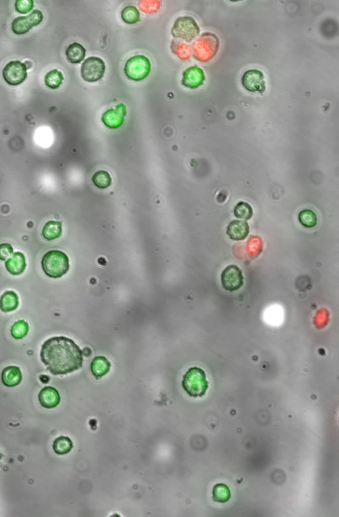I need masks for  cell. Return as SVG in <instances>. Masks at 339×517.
<instances>
[{
    "label": "cell",
    "mask_w": 339,
    "mask_h": 517,
    "mask_svg": "<svg viewBox=\"0 0 339 517\" xmlns=\"http://www.w3.org/2000/svg\"><path fill=\"white\" fill-rule=\"evenodd\" d=\"M40 358L54 376L70 374L83 366V352L80 347L64 336L46 340L42 346Z\"/></svg>",
    "instance_id": "6da1fadb"
},
{
    "label": "cell",
    "mask_w": 339,
    "mask_h": 517,
    "mask_svg": "<svg viewBox=\"0 0 339 517\" xmlns=\"http://www.w3.org/2000/svg\"><path fill=\"white\" fill-rule=\"evenodd\" d=\"M42 267L45 274L49 277H62L70 269L68 257L61 251H50L42 259Z\"/></svg>",
    "instance_id": "7a4b0ae2"
},
{
    "label": "cell",
    "mask_w": 339,
    "mask_h": 517,
    "mask_svg": "<svg viewBox=\"0 0 339 517\" xmlns=\"http://www.w3.org/2000/svg\"><path fill=\"white\" fill-rule=\"evenodd\" d=\"M206 373L198 367L189 369L184 375L182 386L188 395L192 397H202L208 389Z\"/></svg>",
    "instance_id": "3957f363"
},
{
    "label": "cell",
    "mask_w": 339,
    "mask_h": 517,
    "mask_svg": "<svg viewBox=\"0 0 339 517\" xmlns=\"http://www.w3.org/2000/svg\"><path fill=\"white\" fill-rule=\"evenodd\" d=\"M151 62L145 56L138 55L128 60L125 66L126 76L134 81H141L147 78L151 72Z\"/></svg>",
    "instance_id": "277c9868"
},
{
    "label": "cell",
    "mask_w": 339,
    "mask_h": 517,
    "mask_svg": "<svg viewBox=\"0 0 339 517\" xmlns=\"http://www.w3.org/2000/svg\"><path fill=\"white\" fill-rule=\"evenodd\" d=\"M200 33L198 25L192 18L180 17L176 20L172 29V34L174 37L191 42Z\"/></svg>",
    "instance_id": "5b68a950"
},
{
    "label": "cell",
    "mask_w": 339,
    "mask_h": 517,
    "mask_svg": "<svg viewBox=\"0 0 339 517\" xmlns=\"http://www.w3.org/2000/svg\"><path fill=\"white\" fill-rule=\"evenodd\" d=\"M105 71V65L102 59L98 57H90L83 63L81 74L86 82H95L103 78Z\"/></svg>",
    "instance_id": "8992f818"
},
{
    "label": "cell",
    "mask_w": 339,
    "mask_h": 517,
    "mask_svg": "<svg viewBox=\"0 0 339 517\" xmlns=\"http://www.w3.org/2000/svg\"><path fill=\"white\" fill-rule=\"evenodd\" d=\"M221 284L223 289L229 292H235L241 289L244 283L242 271L236 265H229L221 273Z\"/></svg>",
    "instance_id": "52a82bcc"
},
{
    "label": "cell",
    "mask_w": 339,
    "mask_h": 517,
    "mask_svg": "<svg viewBox=\"0 0 339 517\" xmlns=\"http://www.w3.org/2000/svg\"><path fill=\"white\" fill-rule=\"evenodd\" d=\"M27 67L20 61H11L8 63L3 71L4 80L11 86L22 84L27 77Z\"/></svg>",
    "instance_id": "ba28073f"
},
{
    "label": "cell",
    "mask_w": 339,
    "mask_h": 517,
    "mask_svg": "<svg viewBox=\"0 0 339 517\" xmlns=\"http://www.w3.org/2000/svg\"><path fill=\"white\" fill-rule=\"evenodd\" d=\"M43 20V14L38 10H34L27 17H20L14 20L12 23V31L16 34H24L28 33L34 27L41 23Z\"/></svg>",
    "instance_id": "9c48e42d"
},
{
    "label": "cell",
    "mask_w": 339,
    "mask_h": 517,
    "mask_svg": "<svg viewBox=\"0 0 339 517\" xmlns=\"http://www.w3.org/2000/svg\"><path fill=\"white\" fill-rule=\"evenodd\" d=\"M243 86L251 92L263 93L266 86L264 75L261 71L251 70L245 72L242 78Z\"/></svg>",
    "instance_id": "30bf717a"
},
{
    "label": "cell",
    "mask_w": 339,
    "mask_h": 517,
    "mask_svg": "<svg viewBox=\"0 0 339 517\" xmlns=\"http://www.w3.org/2000/svg\"><path fill=\"white\" fill-rule=\"evenodd\" d=\"M126 114V106L123 103H120L117 105L115 109H111L105 111L101 119L103 123L109 128L117 129L122 125Z\"/></svg>",
    "instance_id": "8fae6325"
},
{
    "label": "cell",
    "mask_w": 339,
    "mask_h": 517,
    "mask_svg": "<svg viewBox=\"0 0 339 517\" xmlns=\"http://www.w3.org/2000/svg\"><path fill=\"white\" fill-rule=\"evenodd\" d=\"M204 80V74L202 69L192 66L184 72L182 84L188 88L194 89L200 86Z\"/></svg>",
    "instance_id": "7c38bea8"
},
{
    "label": "cell",
    "mask_w": 339,
    "mask_h": 517,
    "mask_svg": "<svg viewBox=\"0 0 339 517\" xmlns=\"http://www.w3.org/2000/svg\"><path fill=\"white\" fill-rule=\"evenodd\" d=\"M38 399L42 407L46 409H53L59 404L60 397L59 393L52 387H45L38 395Z\"/></svg>",
    "instance_id": "4fadbf2b"
},
{
    "label": "cell",
    "mask_w": 339,
    "mask_h": 517,
    "mask_svg": "<svg viewBox=\"0 0 339 517\" xmlns=\"http://www.w3.org/2000/svg\"><path fill=\"white\" fill-rule=\"evenodd\" d=\"M1 380L5 386L13 387L19 385L22 381V373L19 367L8 366L2 372Z\"/></svg>",
    "instance_id": "5bb4252c"
},
{
    "label": "cell",
    "mask_w": 339,
    "mask_h": 517,
    "mask_svg": "<svg viewBox=\"0 0 339 517\" xmlns=\"http://www.w3.org/2000/svg\"><path fill=\"white\" fill-rule=\"evenodd\" d=\"M249 232V227L244 221L232 222L227 228V233L233 240H243L247 238Z\"/></svg>",
    "instance_id": "9a60e30c"
},
{
    "label": "cell",
    "mask_w": 339,
    "mask_h": 517,
    "mask_svg": "<svg viewBox=\"0 0 339 517\" xmlns=\"http://www.w3.org/2000/svg\"><path fill=\"white\" fill-rule=\"evenodd\" d=\"M5 267L7 270L12 275L21 274L26 268L25 255L21 252L14 253L13 256L6 261Z\"/></svg>",
    "instance_id": "2e32d148"
},
{
    "label": "cell",
    "mask_w": 339,
    "mask_h": 517,
    "mask_svg": "<svg viewBox=\"0 0 339 517\" xmlns=\"http://www.w3.org/2000/svg\"><path fill=\"white\" fill-rule=\"evenodd\" d=\"M19 306V298L13 291H7L0 299V309L4 312L13 311Z\"/></svg>",
    "instance_id": "e0dca14e"
},
{
    "label": "cell",
    "mask_w": 339,
    "mask_h": 517,
    "mask_svg": "<svg viewBox=\"0 0 339 517\" xmlns=\"http://www.w3.org/2000/svg\"><path fill=\"white\" fill-rule=\"evenodd\" d=\"M111 364L105 357H96L93 360L91 369L93 376L97 378H100L107 374L110 369Z\"/></svg>",
    "instance_id": "ac0fdd59"
},
{
    "label": "cell",
    "mask_w": 339,
    "mask_h": 517,
    "mask_svg": "<svg viewBox=\"0 0 339 517\" xmlns=\"http://www.w3.org/2000/svg\"><path fill=\"white\" fill-rule=\"evenodd\" d=\"M66 54L67 58L71 63L78 64L84 59L86 50L81 44L74 43L68 46Z\"/></svg>",
    "instance_id": "d6986e66"
},
{
    "label": "cell",
    "mask_w": 339,
    "mask_h": 517,
    "mask_svg": "<svg viewBox=\"0 0 339 517\" xmlns=\"http://www.w3.org/2000/svg\"><path fill=\"white\" fill-rule=\"evenodd\" d=\"M62 232L61 222L50 221L44 226L42 230V236L47 240H54L61 236Z\"/></svg>",
    "instance_id": "ffe728a7"
},
{
    "label": "cell",
    "mask_w": 339,
    "mask_h": 517,
    "mask_svg": "<svg viewBox=\"0 0 339 517\" xmlns=\"http://www.w3.org/2000/svg\"><path fill=\"white\" fill-rule=\"evenodd\" d=\"M72 442L70 438L66 437H60L56 439L54 442L53 448L54 452L59 455H64L70 452L72 449Z\"/></svg>",
    "instance_id": "44dd1931"
},
{
    "label": "cell",
    "mask_w": 339,
    "mask_h": 517,
    "mask_svg": "<svg viewBox=\"0 0 339 517\" xmlns=\"http://www.w3.org/2000/svg\"><path fill=\"white\" fill-rule=\"evenodd\" d=\"M63 80H64V77H63L62 73L57 70L50 71L45 76L46 86L53 90L59 88Z\"/></svg>",
    "instance_id": "7402d4cb"
},
{
    "label": "cell",
    "mask_w": 339,
    "mask_h": 517,
    "mask_svg": "<svg viewBox=\"0 0 339 517\" xmlns=\"http://www.w3.org/2000/svg\"><path fill=\"white\" fill-rule=\"evenodd\" d=\"M93 182L95 185L101 189H105L111 186V178L110 174L106 171H100L95 172L93 176Z\"/></svg>",
    "instance_id": "603a6c76"
},
{
    "label": "cell",
    "mask_w": 339,
    "mask_h": 517,
    "mask_svg": "<svg viewBox=\"0 0 339 517\" xmlns=\"http://www.w3.org/2000/svg\"><path fill=\"white\" fill-rule=\"evenodd\" d=\"M29 329V324L25 320H19L12 326L11 335L15 339H22L27 335Z\"/></svg>",
    "instance_id": "cb8c5ba5"
},
{
    "label": "cell",
    "mask_w": 339,
    "mask_h": 517,
    "mask_svg": "<svg viewBox=\"0 0 339 517\" xmlns=\"http://www.w3.org/2000/svg\"><path fill=\"white\" fill-rule=\"evenodd\" d=\"M121 17L125 23L135 24L139 21L140 14L137 8L133 6H128L123 10Z\"/></svg>",
    "instance_id": "d4e9b609"
},
{
    "label": "cell",
    "mask_w": 339,
    "mask_h": 517,
    "mask_svg": "<svg viewBox=\"0 0 339 517\" xmlns=\"http://www.w3.org/2000/svg\"><path fill=\"white\" fill-rule=\"evenodd\" d=\"M235 214L237 218L242 220H249L253 214V210L249 204L245 202H240L235 208Z\"/></svg>",
    "instance_id": "484cf974"
},
{
    "label": "cell",
    "mask_w": 339,
    "mask_h": 517,
    "mask_svg": "<svg viewBox=\"0 0 339 517\" xmlns=\"http://www.w3.org/2000/svg\"><path fill=\"white\" fill-rule=\"evenodd\" d=\"M299 220L304 226L312 228L316 226L317 219L316 215L311 210H304L300 212Z\"/></svg>",
    "instance_id": "4316f807"
},
{
    "label": "cell",
    "mask_w": 339,
    "mask_h": 517,
    "mask_svg": "<svg viewBox=\"0 0 339 517\" xmlns=\"http://www.w3.org/2000/svg\"><path fill=\"white\" fill-rule=\"evenodd\" d=\"M33 1L32 0H17L15 2L16 10L21 14H27L33 8Z\"/></svg>",
    "instance_id": "83f0119b"
},
{
    "label": "cell",
    "mask_w": 339,
    "mask_h": 517,
    "mask_svg": "<svg viewBox=\"0 0 339 517\" xmlns=\"http://www.w3.org/2000/svg\"><path fill=\"white\" fill-rule=\"evenodd\" d=\"M13 253V249L9 243H3L0 245V259L5 261L9 258Z\"/></svg>",
    "instance_id": "f1b7e54d"
},
{
    "label": "cell",
    "mask_w": 339,
    "mask_h": 517,
    "mask_svg": "<svg viewBox=\"0 0 339 517\" xmlns=\"http://www.w3.org/2000/svg\"><path fill=\"white\" fill-rule=\"evenodd\" d=\"M1 457H2V455H1V452H0V460H1Z\"/></svg>",
    "instance_id": "f546056e"
}]
</instances>
